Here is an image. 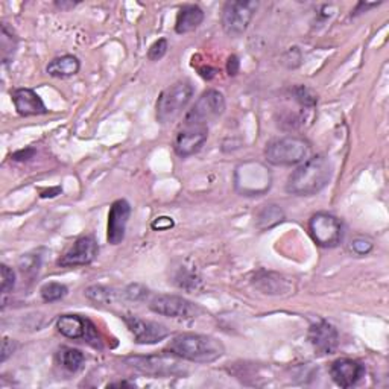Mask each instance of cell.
Masks as SVG:
<instances>
[{
    "label": "cell",
    "mask_w": 389,
    "mask_h": 389,
    "mask_svg": "<svg viewBox=\"0 0 389 389\" xmlns=\"http://www.w3.org/2000/svg\"><path fill=\"white\" fill-rule=\"evenodd\" d=\"M331 175H333V167H331L328 158L318 154L306 158L294 170L286 182V190L291 194H296V197H311V194L321 192L328 185Z\"/></svg>",
    "instance_id": "cell-1"
},
{
    "label": "cell",
    "mask_w": 389,
    "mask_h": 389,
    "mask_svg": "<svg viewBox=\"0 0 389 389\" xmlns=\"http://www.w3.org/2000/svg\"><path fill=\"white\" fill-rule=\"evenodd\" d=\"M167 348L180 359L194 363L216 362L225 353V347L219 339L198 333L177 335L169 342Z\"/></svg>",
    "instance_id": "cell-2"
},
{
    "label": "cell",
    "mask_w": 389,
    "mask_h": 389,
    "mask_svg": "<svg viewBox=\"0 0 389 389\" xmlns=\"http://www.w3.org/2000/svg\"><path fill=\"white\" fill-rule=\"evenodd\" d=\"M272 174L266 165L254 160L240 163L234 170V189L242 197H260L269 192Z\"/></svg>",
    "instance_id": "cell-3"
},
{
    "label": "cell",
    "mask_w": 389,
    "mask_h": 389,
    "mask_svg": "<svg viewBox=\"0 0 389 389\" xmlns=\"http://www.w3.org/2000/svg\"><path fill=\"white\" fill-rule=\"evenodd\" d=\"M311 154V143L303 137L288 135L274 139L266 145L265 157L274 166H292L303 163Z\"/></svg>",
    "instance_id": "cell-4"
},
{
    "label": "cell",
    "mask_w": 389,
    "mask_h": 389,
    "mask_svg": "<svg viewBox=\"0 0 389 389\" xmlns=\"http://www.w3.org/2000/svg\"><path fill=\"white\" fill-rule=\"evenodd\" d=\"M194 88L189 81H178L162 91L157 99L155 116L160 123L174 122L192 100Z\"/></svg>",
    "instance_id": "cell-5"
},
{
    "label": "cell",
    "mask_w": 389,
    "mask_h": 389,
    "mask_svg": "<svg viewBox=\"0 0 389 389\" xmlns=\"http://www.w3.org/2000/svg\"><path fill=\"white\" fill-rule=\"evenodd\" d=\"M259 2L254 0H230L222 8L221 23L224 32L228 37L237 38L248 29L251 20H253Z\"/></svg>",
    "instance_id": "cell-6"
},
{
    "label": "cell",
    "mask_w": 389,
    "mask_h": 389,
    "mask_svg": "<svg viewBox=\"0 0 389 389\" xmlns=\"http://www.w3.org/2000/svg\"><path fill=\"white\" fill-rule=\"evenodd\" d=\"M225 111V98L219 90L210 88L198 98L193 107L187 111L185 125H199L207 127L210 122L219 119Z\"/></svg>",
    "instance_id": "cell-7"
},
{
    "label": "cell",
    "mask_w": 389,
    "mask_h": 389,
    "mask_svg": "<svg viewBox=\"0 0 389 389\" xmlns=\"http://www.w3.org/2000/svg\"><path fill=\"white\" fill-rule=\"evenodd\" d=\"M123 362L137 371L154 377H174L185 373L180 358L174 353L154 354V356H130L125 358Z\"/></svg>",
    "instance_id": "cell-8"
},
{
    "label": "cell",
    "mask_w": 389,
    "mask_h": 389,
    "mask_svg": "<svg viewBox=\"0 0 389 389\" xmlns=\"http://www.w3.org/2000/svg\"><path fill=\"white\" fill-rule=\"evenodd\" d=\"M308 233L313 242L321 248H335L344 236V227L341 219L330 213H315L308 221Z\"/></svg>",
    "instance_id": "cell-9"
},
{
    "label": "cell",
    "mask_w": 389,
    "mask_h": 389,
    "mask_svg": "<svg viewBox=\"0 0 389 389\" xmlns=\"http://www.w3.org/2000/svg\"><path fill=\"white\" fill-rule=\"evenodd\" d=\"M150 308L154 313L177 319H193L201 313V308L192 301L182 299L178 295L160 294L152 296Z\"/></svg>",
    "instance_id": "cell-10"
},
{
    "label": "cell",
    "mask_w": 389,
    "mask_h": 389,
    "mask_svg": "<svg viewBox=\"0 0 389 389\" xmlns=\"http://www.w3.org/2000/svg\"><path fill=\"white\" fill-rule=\"evenodd\" d=\"M99 247L93 236H81L75 240V244L68 248L66 253L58 259V266L61 268H76L87 266L96 259Z\"/></svg>",
    "instance_id": "cell-11"
},
{
    "label": "cell",
    "mask_w": 389,
    "mask_h": 389,
    "mask_svg": "<svg viewBox=\"0 0 389 389\" xmlns=\"http://www.w3.org/2000/svg\"><path fill=\"white\" fill-rule=\"evenodd\" d=\"M56 328L68 339H85L88 344L100 348V338L96 327L88 319L78 315H61L56 319Z\"/></svg>",
    "instance_id": "cell-12"
},
{
    "label": "cell",
    "mask_w": 389,
    "mask_h": 389,
    "mask_svg": "<svg viewBox=\"0 0 389 389\" xmlns=\"http://www.w3.org/2000/svg\"><path fill=\"white\" fill-rule=\"evenodd\" d=\"M123 321L134 335L137 344L151 346L169 336V328L155 321H147V319H142L134 315H125Z\"/></svg>",
    "instance_id": "cell-13"
},
{
    "label": "cell",
    "mask_w": 389,
    "mask_h": 389,
    "mask_svg": "<svg viewBox=\"0 0 389 389\" xmlns=\"http://www.w3.org/2000/svg\"><path fill=\"white\" fill-rule=\"evenodd\" d=\"M209 127H199V125H185L182 130L177 134L174 150L178 157L187 158L202 150L204 143L207 142Z\"/></svg>",
    "instance_id": "cell-14"
},
{
    "label": "cell",
    "mask_w": 389,
    "mask_h": 389,
    "mask_svg": "<svg viewBox=\"0 0 389 389\" xmlns=\"http://www.w3.org/2000/svg\"><path fill=\"white\" fill-rule=\"evenodd\" d=\"M131 216V205L127 199L114 201L108 213V227H107V239L108 244L119 245L125 239V232Z\"/></svg>",
    "instance_id": "cell-15"
},
{
    "label": "cell",
    "mask_w": 389,
    "mask_h": 389,
    "mask_svg": "<svg viewBox=\"0 0 389 389\" xmlns=\"http://www.w3.org/2000/svg\"><path fill=\"white\" fill-rule=\"evenodd\" d=\"M308 341L318 354H333L339 346V333L330 323L318 321L308 328Z\"/></svg>",
    "instance_id": "cell-16"
},
{
    "label": "cell",
    "mask_w": 389,
    "mask_h": 389,
    "mask_svg": "<svg viewBox=\"0 0 389 389\" xmlns=\"http://www.w3.org/2000/svg\"><path fill=\"white\" fill-rule=\"evenodd\" d=\"M365 374V367L354 359L342 358L335 361L330 367V375L341 388H351L358 385Z\"/></svg>",
    "instance_id": "cell-17"
},
{
    "label": "cell",
    "mask_w": 389,
    "mask_h": 389,
    "mask_svg": "<svg viewBox=\"0 0 389 389\" xmlns=\"http://www.w3.org/2000/svg\"><path fill=\"white\" fill-rule=\"evenodd\" d=\"M13 98V104L20 116H41V114H48L43 99L31 88H17L11 93Z\"/></svg>",
    "instance_id": "cell-18"
},
{
    "label": "cell",
    "mask_w": 389,
    "mask_h": 389,
    "mask_svg": "<svg viewBox=\"0 0 389 389\" xmlns=\"http://www.w3.org/2000/svg\"><path fill=\"white\" fill-rule=\"evenodd\" d=\"M204 21V11L198 5H185L177 16L175 21V32L182 36L199 28Z\"/></svg>",
    "instance_id": "cell-19"
},
{
    "label": "cell",
    "mask_w": 389,
    "mask_h": 389,
    "mask_svg": "<svg viewBox=\"0 0 389 389\" xmlns=\"http://www.w3.org/2000/svg\"><path fill=\"white\" fill-rule=\"evenodd\" d=\"M79 68H81V63L75 55H63L53 58L46 71L53 78H71L79 72Z\"/></svg>",
    "instance_id": "cell-20"
},
{
    "label": "cell",
    "mask_w": 389,
    "mask_h": 389,
    "mask_svg": "<svg viewBox=\"0 0 389 389\" xmlns=\"http://www.w3.org/2000/svg\"><path fill=\"white\" fill-rule=\"evenodd\" d=\"M284 221V212L276 204L263 205L256 216V225L259 230H269Z\"/></svg>",
    "instance_id": "cell-21"
},
{
    "label": "cell",
    "mask_w": 389,
    "mask_h": 389,
    "mask_svg": "<svg viewBox=\"0 0 389 389\" xmlns=\"http://www.w3.org/2000/svg\"><path fill=\"white\" fill-rule=\"evenodd\" d=\"M19 38L13 29H9L6 23H2V31H0V55H2V63L8 64L14 58L17 51Z\"/></svg>",
    "instance_id": "cell-22"
},
{
    "label": "cell",
    "mask_w": 389,
    "mask_h": 389,
    "mask_svg": "<svg viewBox=\"0 0 389 389\" xmlns=\"http://www.w3.org/2000/svg\"><path fill=\"white\" fill-rule=\"evenodd\" d=\"M84 295L90 301H93L96 304H111L116 301L119 296L123 295L119 294L116 289L107 288V286H90V288L85 289Z\"/></svg>",
    "instance_id": "cell-23"
},
{
    "label": "cell",
    "mask_w": 389,
    "mask_h": 389,
    "mask_svg": "<svg viewBox=\"0 0 389 389\" xmlns=\"http://www.w3.org/2000/svg\"><path fill=\"white\" fill-rule=\"evenodd\" d=\"M58 361L61 363V367L64 370H67L68 373H76L81 370V367L84 365V354L83 351H79L76 348H63L58 353Z\"/></svg>",
    "instance_id": "cell-24"
},
{
    "label": "cell",
    "mask_w": 389,
    "mask_h": 389,
    "mask_svg": "<svg viewBox=\"0 0 389 389\" xmlns=\"http://www.w3.org/2000/svg\"><path fill=\"white\" fill-rule=\"evenodd\" d=\"M40 295H41V299L46 303L60 301V300H63L64 296L67 295V286H64L61 283H56V281L46 283V284L41 286Z\"/></svg>",
    "instance_id": "cell-25"
},
{
    "label": "cell",
    "mask_w": 389,
    "mask_h": 389,
    "mask_svg": "<svg viewBox=\"0 0 389 389\" xmlns=\"http://www.w3.org/2000/svg\"><path fill=\"white\" fill-rule=\"evenodd\" d=\"M294 95H295V99L299 100L303 107L312 108V107L316 105V102H318L316 95L313 93V91L311 88L306 87V85L295 87L294 88Z\"/></svg>",
    "instance_id": "cell-26"
},
{
    "label": "cell",
    "mask_w": 389,
    "mask_h": 389,
    "mask_svg": "<svg viewBox=\"0 0 389 389\" xmlns=\"http://www.w3.org/2000/svg\"><path fill=\"white\" fill-rule=\"evenodd\" d=\"M374 248V244H373V240L368 239V237H356L353 240V242L350 244V249H351V253L353 254H356L359 257L362 256H367L370 254L371 251Z\"/></svg>",
    "instance_id": "cell-27"
},
{
    "label": "cell",
    "mask_w": 389,
    "mask_h": 389,
    "mask_svg": "<svg viewBox=\"0 0 389 389\" xmlns=\"http://www.w3.org/2000/svg\"><path fill=\"white\" fill-rule=\"evenodd\" d=\"M0 276H2V294H9L16 286V274L5 263L0 265Z\"/></svg>",
    "instance_id": "cell-28"
},
{
    "label": "cell",
    "mask_w": 389,
    "mask_h": 389,
    "mask_svg": "<svg viewBox=\"0 0 389 389\" xmlns=\"http://www.w3.org/2000/svg\"><path fill=\"white\" fill-rule=\"evenodd\" d=\"M167 49H169L167 40L166 38H160L151 46L150 51H147V58H150L151 61L162 60L163 56L167 53Z\"/></svg>",
    "instance_id": "cell-29"
},
{
    "label": "cell",
    "mask_w": 389,
    "mask_h": 389,
    "mask_svg": "<svg viewBox=\"0 0 389 389\" xmlns=\"http://www.w3.org/2000/svg\"><path fill=\"white\" fill-rule=\"evenodd\" d=\"M123 296L130 301H143L147 296V289L142 284H130L123 291Z\"/></svg>",
    "instance_id": "cell-30"
},
{
    "label": "cell",
    "mask_w": 389,
    "mask_h": 389,
    "mask_svg": "<svg viewBox=\"0 0 389 389\" xmlns=\"http://www.w3.org/2000/svg\"><path fill=\"white\" fill-rule=\"evenodd\" d=\"M175 224L172 221V217H167V216H162V217H157V219L152 222V228L155 232H165V230H169V228H172Z\"/></svg>",
    "instance_id": "cell-31"
},
{
    "label": "cell",
    "mask_w": 389,
    "mask_h": 389,
    "mask_svg": "<svg viewBox=\"0 0 389 389\" xmlns=\"http://www.w3.org/2000/svg\"><path fill=\"white\" fill-rule=\"evenodd\" d=\"M14 350H16V342H13L9 338H4V342H2V359H0V361L5 362L11 356V354L14 353Z\"/></svg>",
    "instance_id": "cell-32"
},
{
    "label": "cell",
    "mask_w": 389,
    "mask_h": 389,
    "mask_svg": "<svg viewBox=\"0 0 389 389\" xmlns=\"http://www.w3.org/2000/svg\"><path fill=\"white\" fill-rule=\"evenodd\" d=\"M239 68H240V61L236 55H232L230 58H228L227 61V73L230 76H236L239 73Z\"/></svg>",
    "instance_id": "cell-33"
},
{
    "label": "cell",
    "mask_w": 389,
    "mask_h": 389,
    "mask_svg": "<svg viewBox=\"0 0 389 389\" xmlns=\"http://www.w3.org/2000/svg\"><path fill=\"white\" fill-rule=\"evenodd\" d=\"M33 155H36V150H32V147H26V150H21V151L16 152L13 155V160H16V162H28V160L32 158Z\"/></svg>",
    "instance_id": "cell-34"
},
{
    "label": "cell",
    "mask_w": 389,
    "mask_h": 389,
    "mask_svg": "<svg viewBox=\"0 0 389 389\" xmlns=\"http://www.w3.org/2000/svg\"><path fill=\"white\" fill-rule=\"evenodd\" d=\"M379 5H380V2H379V4H367V2H359V4H358V6H356V9H354L353 13H351V17H356V16H359V14H362V13H367L368 9L375 8V6H379Z\"/></svg>",
    "instance_id": "cell-35"
},
{
    "label": "cell",
    "mask_w": 389,
    "mask_h": 389,
    "mask_svg": "<svg viewBox=\"0 0 389 389\" xmlns=\"http://www.w3.org/2000/svg\"><path fill=\"white\" fill-rule=\"evenodd\" d=\"M61 193V187H55V189H51L48 192H43L41 193V198H53L56 197V194Z\"/></svg>",
    "instance_id": "cell-36"
},
{
    "label": "cell",
    "mask_w": 389,
    "mask_h": 389,
    "mask_svg": "<svg viewBox=\"0 0 389 389\" xmlns=\"http://www.w3.org/2000/svg\"><path fill=\"white\" fill-rule=\"evenodd\" d=\"M75 5H76V4H72V2H71V4H66V2H61V4H60V2H56V4H55V6H58L60 9H67V8H73Z\"/></svg>",
    "instance_id": "cell-37"
},
{
    "label": "cell",
    "mask_w": 389,
    "mask_h": 389,
    "mask_svg": "<svg viewBox=\"0 0 389 389\" xmlns=\"http://www.w3.org/2000/svg\"><path fill=\"white\" fill-rule=\"evenodd\" d=\"M122 386H128V388H133L134 385H131V383H127V382H118V383H111V385H108V388H122Z\"/></svg>",
    "instance_id": "cell-38"
}]
</instances>
